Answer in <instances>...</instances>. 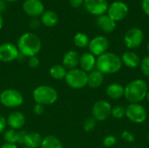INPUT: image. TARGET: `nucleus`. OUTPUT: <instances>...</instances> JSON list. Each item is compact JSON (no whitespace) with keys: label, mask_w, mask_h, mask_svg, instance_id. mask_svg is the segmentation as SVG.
<instances>
[{"label":"nucleus","mask_w":149,"mask_h":148,"mask_svg":"<svg viewBox=\"0 0 149 148\" xmlns=\"http://www.w3.org/2000/svg\"><path fill=\"white\" fill-rule=\"evenodd\" d=\"M132 148H139V147H132Z\"/></svg>","instance_id":"de8ad7c7"},{"label":"nucleus","mask_w":149,"mask_h":148,"mask_svg":"<svg viewBox=\"0 0 149 148\" xmlns=\"http://www.w3.org/2000/svg\"><path fill=\"white\" fill-rule=\"evenodd\" d=\"M40 148H64V146L56 136L48 135L43 138Z\"/></svg>","instance_id":"393cba45"},{"label":"nucleus","mask_w":149,"mask_h":148,"mask_svg":"<svg viewBox=\"0 0 149 148\" xmlns=\"http://www.w3.org/2000/svg\"><path fill=\"white\" fill-rule=\"evenodd\" d=\"M144 34L140 28L129 29L124 36V43L128 49L138 48L143 42Z\"/></svg>","instance_id":"1a4fd4ad"},{"label":"nucleus","mask_w":149,"mask_h":148,"mask_svg":"<svg viewBox=\"0 0 149 148\" xmlns=\"http://www.w3.org/2000/svg\"><path fill=\"white\" fill-rule=\"evenodd\" d=\"M124 92L125 87L119 83H112L106 89L107 95L112 99H120L124 96Z\"/></svg>","instance_id":"4be33fe9"},{"label":"nucleus","mask_w":149,"mask_h":148,"mask_svg":"<svg viewBox=\"0 0 149 148\" xmlns=\"http://www.w3.org/2000/svg\"><path fill=\"white\" fill-rule=\"evenodd\" d=\"M1 148H17V146L16 144L12 143H4L3 146H1Z\"/></svg>","instance_id":"ea45409f"},{"label":"nucleus","mask_w":149,"mask_h":148,"mask_svg":"<svg viewBox=\"0 0 149 148\" xmlns=\"http://www.w3.org/2000/svg\"><path fill=\"white\" fill-rule=\"evenodd\" d=\"M0 148H1V146H0Z\"/></svg>","instance_id":"09e8293b"},{"label":"nucleus","mask_w":149,"mask_h":148,"mask_svg":"<svg viewBox=\"0 0 149 148\" xmlns=\"http://www.w3.org/2000/svg\"><path fill=\"white\" fill-rule=\"evenodd\" d=\"M6 126H7V120L3 115L0 114V133L5 131Z\"/></svg>","instance_id":"c9c22d12"},{"label":"nucleus","mask_w":149,"mask_h":148,"mask_svg":"<svg viewBox=\"0 0 149 148\" xmlns=\"http://www.w3.org/2000/svg\"><path fill=\"white\" fill-rule=\"evenodd\" d=\"M148 140L149 141V133H148Z\"/></svg>","instance_id":"a18cd8bd"},{"label":"nucleus","mask_w":149,"mask_h":148,"mask_svg":"<svg viewBox=\"0 0 149 148\" xmlns=\"http://www.w3.org/2000/svg\"><path fill=\"white\" fill-rule=\"evenodd\" d=\"M22 7L24 13L32 18L40 17L45 11V5L41 0H24Z\"/></svg>","instance_id":"ddd939ff"},{"label":"nucleus","mask_w":149,"mask_h":148,"mask_svg":"<svg viewBox=\"0 0 149 148\" xmlns=\"http://www.w3.org/2000/svg\"><path fill=\"white\" fill-rule=\"evenodd\" d=\"M17 47L19 53L26 57L37 56L42 48V42L40 38L32 32H25L22 34L18 40Z\"/></svg>","instance_id":"f257e3e1"},{"label":"nucleus","mask_w":149,"mask_h":148,"mask_svg":"<svg viewBox=\"0 0 149 148\" xmlns=\"http://www.w3.org/2000/svg\"><path fill=\"white\" fill-rule=\"evenodd\" d=\"M109 47V40L105 36H97L90 40L88 48L90 52L95 57H99L107 52Z\"/></svg>","instance_id":"9d476101"},{"label":"nucleus","mask_w":149,"mask_h":148,"mask_svg":"<svg viewBox=\"0 0 149 148\" xmlns=\"http://www.w3.org/2000/svg\"><path fill=\"white\" fill-rule=\"evenodd\" d=\"M0 103L4 107L14 109L22 106L24 97L22 93L16 89H5L0 93Z\"/></svg>","instance_id":"423d86ee"},{"label":"nucleus","mask_w":149,"mask_h":148,"mask_svg":"<svg viewBox=\"0 0 149 148\" xmlns=\"http://www.w3.org/2000/svg\"><path fill=\"white\" fill-rule=\"evenodd\" d=\"M19 51L14 44L10 42L3 43L0 44V61L3 63H10L17 60Z\"/></svg>","instance_id":"f8f14e48"},{"label":"nucleus","mask_w":149,"mask_h":148,"mask_svg":"<svg viewBox=\"0 0 149 148\" xmlns=\"http://www.w3.org/2000/svg\"><path fill=\"white\" fill-rule=\"evenodd\" d=\"M40 22L46 27H54L58 22V16L53 10H45L40 16Z\"/></svg>","instance_id":"5701e85b"},{"label":"nucleus","mask_w":149,"mask_h":148,"mask_svg":"<svg viewBox=\"0 0 149 148\" xmlns=\"http://www.w3.org/2000/svg\"><path fill=\"white\" fill-rule=\"evenodd\" d=\"M7 2H5L4 0H0V13L3 12L6 8H7V4H6Z\"/></svg>","instance_id":"58836bf2"},{"label":"nucleus","mask_w":149,"mask_h":148,"mask_svg":"<svg viewBox=\"0 0 149 148\" xmlns=\"http://www.w3.org/2000/svg\"><path fill=\"white\" fill-rule=\"evenodd\" d=\"M147 99H148V101L149 102V90L148 92V94H147Z\"/></svg>","instance_id":"37998d69"},{"label":"nucleus","mask_w":149,"mask_h":148,"mask_svg":"<svg viewBox=\"0 0 149 148\" xmlns=\"http://www.w3.org/2000/svg\"><path fill=\"white\" fill-rule=\"evenodd\" d=\"M50 75L53 79L56 80H62L65 79V77L66 75V69L63 66V65H54L51 67L50 71Z\"/></svg>","instance_id":"a878e982"},{"label":"nucleus","mask_w":149,"mask_h":148,"mask_svg":"<svg viewBox=\"0 0 149 148\" xmlns=\"http://www.w3.org/2000/svg\"><path fill=\"white\" fill-rule=\"evenodd\" d=\"M80 69L86 73L93 72L96 68V58L91 52H85L79 58Z\"/></svg>","instance_id":"dca6fc26"},{"label":"nucleus","mask_w":149,"mask_h":148,"mask_svg":"<svg viewBox=\"0 0 149 148\" xmlns=\"http://www.w3.org/2000/svg\"><path fill=\"white\" fill-rule=\"evenodd\" d=\"M104 82V74L98 70L89 72L87 77V85L91 88H99Z\"/></svg>","instance_id":"b1692460"},{"label":"nucleus","mask_w":149,"mask_h":148,"mask_svg":"<svg viewBox=\"0 0 149 148\" xmlns=\"http://www.w3.org/2000/svg\"><path fill=\"white\" fill-rule=\"evenodd\" d=\"M87 77L88 74L86 72L79 68H74L67 71L65 81L69 87L79 90L87 85Z\"/></svg>","instance_id":"39448f33"},{"label":"nucleus","mask_w":149,"mask_h":148,"mask_svg":"<svg viewBox=\"0 0 149 148\" xmlns=\"http://www.w3.org/2000/svg\"><path fill=\"white\" fill-rule=\"evenodd\" d=\"M126 116L131 122L141 124L147 120L148 113L141 104H130L126 107Z\"/></svg>","instance_id":"0eeeda50"},{"label":"nucleus","mask_w":149,"mask_h":148,"mask_svg":"<svg viewBox=\"0 0 149 148\" xmlns=\"http://www.w3.org/2000/svg\"><path fill=\"white\" fill-rule=\"evenodd\" d=\"M3 18L2 13H0V30L3 28Z\"/></svg>","instance_id":"a19ab883"},{"label":"nucleus","mask_w":149,"mask_h":148,"mask_svg":"<svg viewBox=\"0 0 149 148\" xmlns=\"http://www.w3.org/2000/svg\"><path fill=\"white\" fill-rule=\"evenodd\" d=\"M84 5L89 13L98 17L104 15L108 9L107 0H85Z\"/></svg>","instance_id":"4468645a"},{"label":"nucleus","mask_w":149,"mask_h":148,"mask_svg":"<svg viewBox=\"0 0 149 148\" xmlns=\"http://www.w3.org/2000/svg\"><path fill=\"white\" fill-rule=\"evenodd\" d=\"M140 66H141V70L142 73L146 77L149 78V55L145 57L142 60H141Z\"/></svg>","instance_id":"c756f323"},{"label":"nucleus","mask_w":149,"mask_h":148,"mask_svg":"<svg viewBox=\"0 0 149 148\" xmlns=\"http://www.w3.org/2000/svg\"><path fill=\"white\" fill-rule=\"evenodd\" d=\"M22 148H28V147H22Z\"/></svg>","instance_id":"49530a36"},{"label":"nucleus","mask_w":149,"mask_h":148,"mask_svg":"<svg viewBox=\"0 0 149 148\" xmlns=\"http://www.w3.org/2000/svg\"><path fill=\"white\" fill-rule=\"evenodd\" d=\"M120 58L122 64H124L126 66L129 68H136L141 64V58L139 55L132 51H125Z\"/></svg>","instance_id":"aec40b11"},{"label":"nucleus","mask_w":149,"mask_h":148,"mask_svg":"<svg viewBox=\"0 0 149 148\" xmlns=\"http://www.w3.org/2000/svg\"><path fill=\"white\" fill-rule=\"evenodd\" d=\"M26 133L24 131H17L13 129L5 130L3 132V140L6 143L23 144Z\"/></svg>","instance_id":"a211bd4d"},{"label":"nucleus","mask_w":149,"mask_h":148,"mask_svg":"<svg viewBox=\"0 0 149 148\" xmlns=\"http://www.w3.org/2000/svg\"><path fill=\"white\" fill-rule=\"evenodd\" d=\"M89 42H90V40H89L88 36L83 32H78L77 34H75V36L73 38V43L79 48L87 47L89 44Z\"/></svg>","instance_id":"bb28decb"},{"label":"nucleus","mask_w":149,"mask_h":148,"mask_svg":"<svg viewBox=\"0 0 149 148\" xmlns=\"http://www.w3.org/2000/svg\"><path fill=\"white\" fill-rule=\"evenodd\" d=\"M121 139L123 140H125L126 142H129V143H134V140H135L134 135L131 132H129L127 130H125V131L122 132V133H121Z\"/></svg>","instance_id":"2f4dec72"},{"label":"nucleus","mask_w":149,"mask_h":148,"mask_svg":"<svg viewBox=\"0 0 149 148\" xmlns=\"http://www.w3.org/2000/svg\"><path fill=\"white\" fill-rule=\"evenodd\" d=\"M7 125L10 126V129L13 130H19L21 129L24 124H25V116L24 113H20V112H13L10 113L7 119Z\"/></svg>","instance_id":"2eb2a0df"},{"label":"nucleus","mask_w":149,"mask_h":148,"mask_svg":"<svg viewBox=\"0 0 149 148\" xmlns=\"http://www.w3.org/2000/svg\"><path fill=\"white\" fill-rule=\"evenodd\" d=\"M141 7H142L143 11L149 16V0H142Z\"/></svg>","instance_id":"4c0bfd02"},{"label":"nucleus","mask_w":149,"mask_h":148,"mask_svg":"<svg viewBox=\"0 0 149 148\" xmlns=\"http://www.w3.org/2000/svg\"><path fill=\"white\" fill-rule=\"evenodd\" d=\"M5 2H9V3H11V2H17V1H18V0H4Z\"/></svg>","instance_id":"79ce46f5"},{"label":"nucleus","mask_w":149,"mask_h":148,"mask_svg":"<svg viewBox=\"0 0 149 148\" xmlns=\"http://www.w3.org/2000/svg\"><path fill=\"white\" fill-rule=\"evenodd\" d=\"M111 115L117 119V120H120L123 117L126 116V107L122 106H116L114 107H112V112H111Z\"/></svg>","instance_id":"cd10ccee"},{"label":"nucleus","mask_w":149,"mask_h":148,"mask_svg":"<svg viewBox=\"0 0 149 148\" xmlns=\"http://www.w3.org/2000/svg\"><path fill=\"white\" fill-rule=\"evenodd\" d=\"M32 110H33V113H34L35 114H37V115H41V114H43V113H44V111H45V107H44V106L36 103V104L34 105Z\"/></svg>","instance_id":"72a5a7b5"},{"label":"nucleus","mask_w":149,"mask_h":148,"mask_svg":"<svg viewBox=\"0 0 149 148\" xmlns=\"http://www.w3.org/2000/svg\"><path fill=\"white\" fill-rule=\"evenodd\" d=\"M117 142V139L115 136L113 135H108L107 137L104 138L103 140V146L105 147H112L113 146H114Z\"/></svg>","instance_id":"7c9ffc66"},{"label":"nucleus","mask_w":149,"mask_h":148,"mask_svg":"<svg viewBox=\"0 0 149 148\" xmlns=\"http://www.w3.org/2000/svg\"><path fill=\"white\" fill-rule=\"evenodd\" d=\"M148 86L143 79H134L125 86L124 97L130 104H139L147 98Z\"/></svg>","instance_id":"f03ea898"},{"label":"nucleus","mask_w":149,"mask_h":148,"mask_svg":"<svg viewBox=\"0 0 149 148\" xmlns=\"http://www.w3.org/2000/svg\"><path fill=\"white\" fill-rule=\"evenodd\" d=\"M122 67L121 58L113 52H106L96 58V70L103 74H114Z\"/></svg>","instance_id":"7ed1b4c3"},{"label":"nucleus","mask_w":149,"mask_h":148,"mask_svg":"<svg viewBox=\"0 0 149 148\" xmlns=\"http://www.w3.org/2000/svg\"><path fill=\"white\" fill-rule=\"evenodd\" d=\"M85 0H69V3L72 7L73 8H79L82 4H84Z\"/></svg>","instance_id":"e433bc0d"},{"label":"nucleus","mask_w":149,"mask_h":148,"mask_svg":"<svg viewBox=\"0 0 149 148\" xmlns=\"http://www.w3.org/2000/svg\"><path fill=\"white\" fill-rule=\"evenodd\" d=\"M112 112L111 104L107 100H99L92 107V117L96 121L107 120Z\"/></svg>","instance_id":"6e6552de"},{"label":"nucleus","mask_w":149,"mask_h":148,"mask_svg":"<svg viewBox=\"0 0 149 148\" xmlns=\"http://www.w3.org/2000/svg\"><path fill=\"white\" fill-rule=\"evenodd\" d=\"M41 22H40V19L38 20V17H34V18H31V22H30V27L32 29V30H36L39 27Z\"/></svg>","instance_id":"f704fd0d"},{"label":"nucleus","mask_w":149,"mask_h":148,"mask_svg":"<svg viewBox=\"0 0 149 148\" xmlns=\"http://www.w3.org/2000/svg\"><path fill=\"white\" fill-rule=\"evenodd\" d=\"M108 16L114 21L123 20L128 14V7L127 5L121 1H116L112 3L107 9Z\"/></svg>","instance_id":"9b49d317"},{"label":"nucleus","mask_w":149,"mask_h":148,"mask_svg":"<svg viewBox=\"0 0 149 148\" xmlns=\"http://www.w3.org/2000/svg\"><path fill=\"white\" fill-rule=\"evenodd\" d=\"M32 98L37 104H40L45 106L53 105L58 100V94L57 90L52 86L42 85L33 90Z\"/></svg>","instance_id":"20e7f679"},{"label":"nucleus","mask_w":149,"mask_h":148,"mask_svg":"<svg viewBox=\"0 0 149 148\" xmlns=\"http://www.w3.org/2000/svg\"><path fill=\"white\" fill-rule=\"evenodd\" d=\"M42 140V136L38 133H26L23 141V145L28 148H38L41 146Z\"/></svg>","instance_id":"412c9836"},{"label":"nucleus","mask_w":149,"mask_h":148,"mask_svg":"<svg viewBox=\"0 0 149 148\" xmlns=\"http://www.w3.org/2000/svg\"><path fill=\"white\" fill-rule=\"evenodd\" d=\"M39 65H40V60H39V58H38L37 56L29 58V59H28V65H29L31 68L35 69V68L38 67Z\"/></svg>","instance_id":"473e14b6"},{"label":"nucleus","mask_w":149,"mask_h":148,"mask_svg":"<svg viewBox=\"0 0 149 148\" xmlns=\"http://www.w3.org/2000/svg\"><path fill=\"white\" fill-rule=\"evenodd\" d=\"M79 58L80 56L76 51L74 50L68 51L63 57V60H62L63 66L68 70L77 68V66L79 65Z\"/></svg>","instance_id":"f3484780"},{"label":"nucleus","mask_w":149,"mask_h":148,"mask_svg":"<svg viewBox=\"0 0 149 148\" xmlns=\"http://www.w3.org/2000/svg\"><path fill=\"white\" fill-rule=\"evenodd\" d=\"M96 125H97V121L93 117H90V118H87L84 121L83 129L85 132L89 133V132H92L93 130H94V128L96 127Z\"/></svg>","instance_id":"c85d7f7f"},{"label":"nucleus","mask_w":149,"mask_h":148,"mask_svg":"<svg viewBox=\"0 0 149 148\" xmlns=\"http://www.w3.org/2000/svg\"><path fill=\"white\" fill-rule=\"evenodd\" d=\"M148 53H149V42H148Z\"/></svg>","instance_id":"c03bdc74"},{"label":"nucleus","mask_w":149,"mask_h":148,"mask_svg":"<svg viewBox=\"0 0 149 148\" xmlns=\"http://www.w3.org/2000/svg\"><path fill=\"white\" fill-rule=\"evenodd\" d=\"M97 25L106 33H111L116 27V22H114L108 15H101L97 17Z\"/></svg>","instance_id":"6ab92c4d"}]
</instances>
